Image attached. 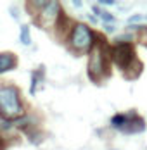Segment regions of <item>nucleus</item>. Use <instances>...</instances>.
I'll list each match as a JSON object with an SVG mask.
<instances>
[{"instance_id": "obj_1", "label": "nucleus", "mask_w": 147, "mask_h": 150, "mask_svg": "<svg viewBox=\"0 0 147 150\" xmlns=\"http://www.w3.org/2000/svg\"><path fill=\"white\" fill-rule=\"evenodd\" d=\"M26 114L24 104L21 98V91L14 85L0 86V117L16 121Z\"/></svg>"}, {"instance_id": "obj_2", "label": "nucleus", "mask_w": 147, "mask_h": 150, "mask_svg": "<svg viewBox=\"0 0 147 150\" xmlns=\"http://www.w3.org/2000/svg\"><path fill=\"white\" fill-rule=\"evenodd\" d=\"M109 64H111V48H107V45L102 43V40H99L88 52V76L93 81H101L109 74Z\"/></svg>"}, {"instance_id": "obj_3", "label": "nucleus", "mask_w": 147, "mask_h": 150, "mask_svg": "<svg viewBox=\"0 0 147 150\" xmlns=\"http://www.w3.org/2000/svg\"><path fill=\"white\" fill-rule=\"evenodd\" d=\"M66 40H68V47L76 54H87L99 42L93 30L85 23H74L73 30L69 31Z\"/></svg>"}, {"instance_id": "obj_4", "label": "nucleus", "mask_w": 147, "mask_h": 150, "mask_svg": "<svg viewBox=\"0 0 147 150\" xmlns=\"http://www.w3.org/2000/svg\"><path fill=\"white\" fill-rule=\"evenodd\" d=\"M62 16L64 14H62V11H61V4H59V2H45L44 9L35 16V17H36V23H38L42 28L49 30V28L57 26V23L61 21Z\"/></svg>"}, {"instance_id": "obj_5", "label": "nucleus", "mask_w": 147, "mask_h": 150, "mask_svg": "<svg viewBox=\"0 0 147 150\" xmlns=\"http://www.w3.org/2000/svg\"><path fill=\"white\" fill-rule=\"evenodd\" d=\"M135 60H137V57H135L133 45H114L111 48V62L121 73H125Z\"/></svg>"}, {"instance_id": "obj_6", "label": "nucleus", "mask_w": 147, "mask_h": 150, "mask_svg": "<svg viewBox=\"0 0 147 150\" xmlns=\"http://www.w3.org/2000/svg\"><path fill=\"white\" fill-rule=\"evenodd\" d=\"M36 126H38V119L35 116H31V114H24L23 117H19V119L14 121L16 129H21V131L29 133V135H33V131H35Z\"/></svg>"}, {"instance_id": "obj_7", "label": "nucleus", "mask_w": 147, "mask_h": 150, "mask_svg": "<svg viewBox=\"0 0 147 150\" xmlns=\"http://www.w3.org/2000/svg\"><path fill=\"white\" fill-rule=\"evenodd\" d=\"M137 116V112H119V114H114L111 117V128H114L118 131H123L126 128V124L130 122Z\"/></svg>"}, {"instance_id": "obj_8", "label": "nucleus", "mask_w": 147, "mask_h": 150, "mask_svg": "<svg viewBox=\"0 0 147 150\" xmlns=\"http://www.w3.org/2000/svg\"><path fill=\"white\" fill-rule=\"evenodd\" d=\"M17 66V57L12 52H0V74L12 71Z\"/></svg>"}, {"instance_id": "obj_9", "label": "nucleus", "mask_w": 147, "mask_h": 150, "mask_svg": "<svg viewBox=\"0 0 147 150\" xmlns=\"http://www.w3.org/2000/svg\"><path fill=\"white\" fill-rule=\"evenodd\" d=\"M144 131H146V121L142 119V117H138V116H135L126 124V128L121 133H125V135H138V133H144Z\"/></svg>"}, {"instance_id": "obj_10", "label": "nucleus", "mask_w": 147, "mask_h": 150, "mask_svg": "<svg viewBox=\"0 0 147 150\" xmlns=\"http://www.w3.org/2000/svg\"><path fill=\"white\" fill-rule=\"evenodd\" d=\"M140 73H142V62L137 59L132 66H130V67L123 73V74L126 76L128 79H135V78H138V76H140Z\"/></svg>"}, {"instance_id": "obj_11", "label": "nucleus", "mask_w": 147, "mask_h": 150, "mask_svg": "<svg viewBox=\"0 0 147 150\" xmlns=\"http://www.w3.org/2000/svg\"><path fill=\"white\" fill-rule=\"evenodd\" d=\"M19 42L23 45H31V33H29L28 24H21L19 26Z\"/></svg>"}, {"instance_id": "obj_12", "label": "nucleus", "mask_w": 147, "mask_h": 150, "mask_svg": "<svg viewBox=\"0 0 147 150\" xmlns=\"http://www.w3.org/2000/svg\"><path fill=\"white\" fill-rule=\"evenodd\" d=\"M133 40H135L133 33H123L114 38V45H133Z\"/></svg>"}, {"instance_id": "obj_13", "label": "nucleus", "mask_w": 147, "mask_h": 150, "mask_svg": "<svg viewBox=\"0 0 147 150\" xmlns=\"http://www.w3.org/2000/svg\"><path fill=\"white\" fill-rule=\"evenodd\" d=\"M0 129H2V131H11V129H14V121L0 117Z\"/></svg>"}, {"instance_id": "obj_14", "label": "nucleus", "mask_w": 147, "mask_h": 150, "mask_svg": "<svg viewBox=\"0 0 147 150\" xmlns=\"http://www.w3.org/2000/svg\"><path fill=\"white\" fill-rule=\"evenodd\" d=\"M92 11H93V14L95 16H99V17H101V16H102V9H101V7H99V5H93V7H92Z\"/></svg>"}, {"instance_id": "obj_15", "label": "nucleus", "mask_w": 147, "mask_h": 150, "mask_svg": "<svg viewBox=\"0 0 147 150\" xmlns=\"http://www.w3.org/2000/svg\"><path fill=\"white\" fill-rule=\"evenodd\" d=\"M102 26H104V31H107V33H113L116 30V26H113V24H102Z\"/></svg>"}, {"instance_id": "obj_16", "label": "nucleus", "mask_w": 147, "mask_h": 150, "mask_svg": "<svg viewBox=\"0 0 147 150\" xmlns=\"http://www.w3.org/2000/svg\"><path fill=\"white\" fill-rule=\"evenodd\" d=\"M99 4H101V5H116V2H114V0H101Z\"/></svg>"}, {"instance_id": "obj_17", "label": "nucleus", "mask_w": 147, "mask_h": 150, "mask_svg": "<svg viewBox=\"0 0 147 150\" xmlns=\"http://www.w3.org/2000/svg\"><path fill=\"white\" fill-rule=\"evenodd\" d=\"M0 150H5V138L0 135Z\"/></svg>"}, {"instance_id": "obj_18", "label": "nucleus", "mask_w": 147, "mask_h": 150, "mask_svg": "<svg viewBox=\"0 0 147 150\" xmlns=\"http://www.w3.org/2000/svg\"><path fill=\"white\" fill-rule=\"evenodd\" d=\"M71 4H73L74 9H81V5H83V2H76V0H74V2H71Z\"/></svg>"}, {"instance_id": "obj_19", "label": "nucleus", "mask_w": 147, "mask_h": 150, "mask_svg": "<svg viewBox=\"0 0 147 150\" xmlns=\"http://www.w3.org/2000/svg\"><path fill=\"white\" fill-rule=\"evenodd\" d=\"M142 43H144V45L147 47V31L144 33V40H142Z\"/></svg>"}, {"instance_id": "obj_20", "label": "nucleus", "mask_w": 147, "mask_h": 150, "mask_svg": "<svg viewBox=\"0 0 147 150\" xmlns=\"http://www.w3.org/2000/svg\"><path fill=\"white\" fill-rule=\"evenodd\" d=\"M144 21H147V14H144Z\"/></svg>"}]
</instances>
